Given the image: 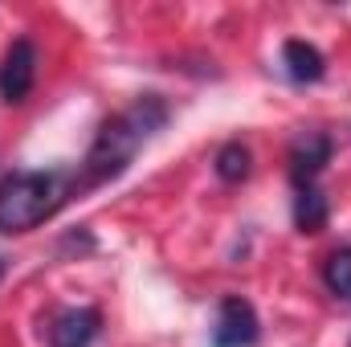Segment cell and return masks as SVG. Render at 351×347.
<instances>
[{
	"mask_svg": "<svg viewBox=\"0 0 351 347\" xmlns=\"http://www.w3.org/2000/svg\"><path fill=\"white\" fill-rule=\"evenodd\" d=\"M168 119H172V106H168L164 94H139L131 106H123L119 115H110L98 127V135H94L90 152L82 156V164L74 168L78 172V192L86 196L94 188L119 180L131 168V160L139 156V147H147L168 127Z\"/></svg>",
	"mask_w": 351,
	"mask_h": 347,
	"instance_id": "1",
	"label": "cell"
},
{
	"mask_svg": "<svg viewBox=\"0 0 351 347\" xmlns=\"http://www.w3.org/2000/svg\"><path fill=\"white\" fill-rule=\"evenodd\" d=\"M78 192L74 168H16L0 176V233L4 237H25L53 221Z\"/></svg>",
	"mask_w": 351,
	"mask_h": 347,
	"instance_id": "2",
	"label": "cell"
},
{
	"mask_svg": "<svg viewBox=\"0 0 351 347\" xmlns=\"http://www.w3.org/2000/svg\"><path fill=\"white\" fill-rule=\"evenodd\" d=\"M258 339H262V319H258L254 302L241 298V294H225L221 307H217L208 344L213 347H258Z\"/></svg>",
	"mask_w": 351,
	"mask_h": 347,
	"instance_id": "3",
	"label": "cell"
},
{
	"mask_svg": "<svg viewBox=\"0 0 351 347\" xmlns=\"http://www.w3.org/2000/svg\"><path fill=\"white\" fill-rule=\"evenodd\" d=\"M33 86H37V45L29 37H16L0 62V98L16 106L33 94Z\"/></svg>",
	"mask_w": 351,
	"mask_h": 347,
	"instance_id": "4",
	"label": "cell"
},
{
	"mask_svg": "<svg viewBox=\"0 0 351 347\" xmlns=\"http://www.w3.org/2000/svg\"><path fill=\"white\" fill-rule=\"evenodd\" d=\"M331 156H335V139L327 131H302L290 143V180H294V188L319 184V176L331 164Z\"/></svg>",
	"mask_w": 351,
	"mask_h": 347,
	"instance_id": "5",
	"label": "cell"
},
{
	"mask_svg": "<svg viewBox=\"0 0 351 347\" xmlns=\"http://www.w3.org/2000/svg\"><path fill=\"white\" fill-rule=\"evenodd\" d=\"M102 335L98 307H62L49 319V347H90Z\"/></svg>",
	"mask_w": 351,
	"mask_h": 347,
	"instance_id": "6",
	"label": "cell"
},
{
	"mask_svg": "<svg viewBox=\"0 0 351 347\" xmlns=\"http://www.w3.org/2000/svg\"><path fill=\"white\" fill-rule=\"evenodd\" d=\"M282 70H286V78H290L294 86H315V82L327 78V58L319 53V45L290 37V41L282 45Z\"/></svg>",
	"mask_w": 351,
	"mask_h": 347,
	"instance_id": "7",
	"label": "cell"
},
{
	"mask_svg": "<svg viewBox=\"0 0 351 347\" xmlns=\"http://www.w3.org/2000/svg\"><path fill=\"white\" fill-rule=\"evenodd\" d=\"M327 221H331V200L323 196V188L319 184L294 188V229L298 233H319Z\"/></svg>",
	"mask_w": 351,
	"mask_h": 347,
	"instance_id": "8",
	"label": "cell"
},
{
	"mask_svg": "<svg viewBox=\"0 0 351 347\" xmlns=\"http://www.w3.org/2000/svg\"><path fill=\"white\" fill-rule=\"evenodd\" d=\"M213 172L221 176L225 184H241V180H250V172H254V152H250L241 139H229V143L217 147Z\"/></svg>",
	"mask_w": 351,
	"mask_h": 347,
	"instance_id": "9",
	"label": "cell"
},
{
	"mask_svg": "<svg viewBox=\"0 0 351 347\" xmlns=\"http://www.w3.org/2000/svg\"><path fill=\"white\" fill-rule=\"evenodd\" d=\"M323 286L335 298L351 302V246H339V250L327 254V261H323Z\"/></svg>",
	"mask_w": 351,
	"mask_h": 347,
	"instance_id": "10",
	"label": "cell"
},
{
	"mask_svg": "<svg viewBox=\"0 0 351 347\" xmlns=\"http://www.w3.org/2000/svg\"><path fill=\"white\" fill-rule=\"evenodd\" d=\"M4 265H8V261H4V254H0V278H4Z\"/></svg>",
	"mask_w": 351,
	"mask_h": 347,
	"instance_id": "11",
	"label": "cell"
}]
</instances>
